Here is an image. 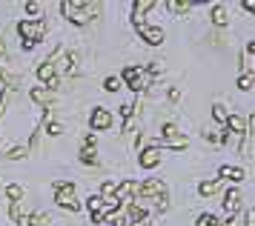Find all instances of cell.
Instances as JSON below:
<instances>
[{"instance_id": "cell-1", "label": "cell", "mask_w": 255, "mask_h": 226, "mask_svg": "<svg viewBox=\"0 0 255 226\" xmlns=\"http://www.w3.org/2000/svg\"><path fill=\"white\" fill-rule=\"evenodd\" d=\"M60 11H63V17L72 26H89L101 14V6L92 3V0H63L60 3Z\"/></svg>"}, {"instance_id": "cell-2", "label": "cell", "mask_w": 255, "mask_h": 226, "mask_svg": "<svg viewBox=\"0 0 255 226\" xmlns=\"http://www.w3.org/2000/svg\"><path fill=\"white\" fill-rule=\"evenodd\" d=\"M55 204L66 212H81L83 201H78V186L72 181H58L55 183Z\"/></svg>"}, {"instance_id": "cell-3", "label": "cell", "mask_w": 255, "mask_h": 226, "mask_svg": "<svg viewBox=\"0 0 255 226\" xmlns=\"http://www.w3.org/2000/svg\"><path fill=\"white\" fill-rule=\"evenodd\" d=\"M46 29H49V23L46 17H40V20H20L17 23V34H20V40H26V43H40L43 37H46Z\"/></svg>"}, {"instance_id": "cell-4", "label": "cell", "mask_w": 255, "mask_h": 226, "mask_svg": "<svg viewBox=\"0 0 255 226\" xmlns=\"http://www.w3.org/2000/svg\"><path fill=\"white\" fill-rule=\"evenodd\" d=\"M121 78H124V83H127L135 95H140V92H146L149 86H155V80L146 75V69H143V66H127Z\"/></svg>"}, {"instance_id": "cell-5", "label": "cell", "mask_w": 255, "mask_h": 226, "mask_svg": "<svg viewBox=\"0 0 255 226\" xmlns=\"http://www.w3.org/2000/svg\"><path fill=\"white\" fill-rule=\"evenodd\" d=\"M135 32H138V37H143V43L146 46H161L163 40H166V34H163L161 26H152V23H135Z\"/></svg>"}, {"instance_id": "cell-6", "label": "cell", "mask_w": 255, "mask_h": 226, "mask_svg": "<svg viewBox=\"0 0 255 226\" xmlns=\"http://www.w3.org/2000/svg\"><path fill=\"white\" fill-rule=\"evenodd\" d=\"M89 129H92V135L95 132H109L112 129V112L104 106H95L92 114H89Z\"/></svg>"}, {"instance_id": "cell-7", "label": "cell", "mask_w": 255, "mask_h": 226, "mask_svg": "<svg viewBox=\"0 0 255 226\" xmlns=\"http://www.w3.org/2000/svg\"><path fill=\"white\" fill-rule=\"evenodd\" d=\"M138 189H140V181H132V178H124L118 183L115 189V198L121 201V206H129L135 198H138Z\"/></svg>"}, {"instance_id": "cell-8", "label": "cell", "mask_w": 255, "mask_h": 226, "mask_svg": "<svg viewBox=\"0 0 255 226\" xmlns=\"http://www.w3.org/2000/svg\"><path fill=\"white\" fill-rule=\"evenodd\" d=\"M161 160H163V149L161 146H146V149H140L138 166L140 169H155V166H161Z\"/></svg>"}, {"instance_id": "cell-9", "label": "cell", "mask_w": 255, "mask_h": 226, "mask_svg": "<svg viewBox=\"0 0 255 226\" xmlns=\"http://www.w3.org/2000/svg\"><path fill=\"white\" fill-rule=\"evenodd\" d=\"M29 101L37 103L43 112H52V106H55V95H52L49 89H43V86H32V89H29Z\"/></svg>"}, {"instance_id": "cell-10", "label": "cell", "mask_w": 255, "mask_h": 226, "mask_svg": "<svg viewBox=\"0 0 255 226\" xmlns=\"http://www.w3.org/2000/svg\"><path fill=\"white\" fill-rule=\"evenodd\" d=\"M244 206V195L238 186H232V189H227V195H224V209H227V215H238Z\"/></svg>"}, {"instance_id": "cell-11", "label": "cell", "mask_w": 255, "mask_h": 226, "mask_svg": "<svg viewBox=\"0 0 255 226\" xmlns=\"http://www.w3.org/2000/svg\"><path fill=\"white\" fill-rule=\"evenodd\" d=\"M218 181H230V183H238L247 181V172H244V166H230V163H224L218 169Z\"/></svg>"}, {"instance_id": "cell-12", "label": "cell", "mask_w": 255, "mask_h": 226, "mask_svg": "<svg viewBox=\"0 0 255 226\" xmlns=\"http://www.w3.org/2000/svg\"><path fill=\"white\" fill-rule=\"evenodd\" d=\"M0 83L6 86V92H17L20 89V75L9 69V63H0Z\"/></svg>"}, {"instance_id": "cell-13", "label": "cell", "mask_w": 255, "mask_h": 226, "mask_svg": "<svg viewBox=\"0 0 255 226\" xmlns=\"http://www.w3.org/2000/svg\"><path fill=\"white\" fill-rule=\"evenodd\" d=\"M209 17H212V26H215V29H224V26L230 23V9H227V3L209 6Z\"/></svg>"}, {"instance_id": "cell-14", "label": "cell", "mask_w": 255, "mask_h": 226, "mask_svg": "<svg viewBox=\"0 0 255 226\" xmlns=\"http://www.w3.org/2000/svg\"><path fill=\"white\" fill-rule=\"evenodd\" d=\"M158 6H161L158 0H135L132 3V23H143V14L152 9H158Z\"/></svg>"}, {"instance_id": "cell-15", "label": "cell", "mask_w": 255, "mask_h": 226, "mask_svg": "<svg viewBox=\"0 0 255 226\" xmlns=\"http://www.w3.org/2000/svg\"><path fill=\"white\" fill-rule=\"evenodd\" d=\"M161 6L169 11L172 17H184V14H189V11H192V6H195V3H189V0H166V3H161Z\"/></svg>"}, {"instance_id": "cell-16", "label": "cell", "mask_w": 255, "mask_h": 226, "mask_svg": "<svg viewBox=\"0 0 255 226\" xmlns=\"http://www.w3.org/2000/svg\"><path fill=\"white\" fill-rule=\"evenodd\" d=\"M37 80H40L43 86H49L52 80H58V69H55V63H49V60H43V63L37 66Z\"/></svg>"}, {"instance_id": "cell-17", "label": "cell", "mask_w": 255, "mask_h": 226, "mask_svg": "<svg viewBox=\"0 0 255 226\" xmlns=\"http://www.w3.org/2000/svg\"><path fill=\"white\" fill-rule=\"evenodd\" d=\"M52 221H49V215H40V212H26L20 221H17V226H49Z\"/></svg>"}, {"instance_id": "cell-18", "label": "cell", "mask_w": 255, "mask_h": 226, "mask_svg": "<svg viewBox=\"0 0 255 226\" xmlns=\"http://www.w3.org/2000/svg\"><path fill=\"white\" fill-rule=\"evenodd\" d=\"M78 160L86 163V166H101V158H98V149H95V146H81Z\"/></svg>"}, {"instance_id": "cell-19", "label": "cell", "mask_w": 255, "mask_h": 226, "mask_svg": "<svg viewBox=\"0 0 255 226\" xmlns=\"http://www.w3.org/2000/svg\"><path fill=\"white\" fill-rule=\"evenodd\" d=\"M218 189H221V181H218V178H207V181L198 183V195H201V198H212Z\"/></svg>"}, {"instance_id": "cell-20", "label": "cell", "mask_w": 255, "mask_h": 226, "mask_svg": "<svg viewBox=\"0 0 255 226\" xmlns=\"http://www.w3.org/2000/svg\"><path fill=\"white\" fill-rule=\"evenodd\" d=\"M163 149H172V152H186L189 149V137L186 135H178V137H169V140H161Z\"/></svg>"}, {"instance_id": "cell-21", "label": "cell", "mask_w": 255, "mask_h": 226, "mask_svg": "<svg viewBox=\"0 0 255 226\" xmlns=\"http://www.w3.org/2000/svg\"><path fill=\"white\" fill-rule=\"evenodd\" d=\"M241 92H250V89H255V72L253 69H247V72H241L238 75V83H235Z\"/></svg>"}, {"instance_id": "cell-22", "label": "cell", "mask_w": 255, "mask_h": 226, "mask_svg": "<svg viewBox=\"0 0 255 226\" xmlns=\"http://www.w3.org/2000/svg\"><path fill=\"white\" fill-rule=\"evenodd\" d=\"M6 198H9V204H20L26 198V189L20 183H9V186H6Z\"/></svg>"}, {"instance_id": "cell-23", "label": "cell", "mask_w": 255, "mask_h": 226, "mask_svg": "<svg viewBox=\"0 0 255 226\" xmlns=\"http://www.w3.org/2000/svg\"><path fill=\"white\" fill-rule=\"evenodd\" d=\"M212 117L218 120V126L224 129L227 126V120H230V109L224 106V103H212Z\"/></svg>"}, {"instance_id": "cell-24", "label": "cell", "mask_w": 255, "mask_h": 226, "mask_svg": "<svg viewBox=\"0 0 255 226\" xmlns=\"http://www.w3.org/2000/svg\"><path fill=\"white\" fill-rule=\"evenodd\" d=\"M23 158H29V146H26V143L6 149V160H23Z\"/></svg>"}, {"instance_id": "cell-25", "label": "cell", "mask_w": 255, "mask_h": 226, "mask_svg": "<svg viewBox=\"0 0 255 226\" xmlns=\"http://www.w3.org/2000/svg\"><path fill=\"white\" fill-rule=\"evenodd\" d=\"M181 135V129L172 123V120H166V123L161 126V140H169V137H178Z\"/></svg>"}, {"instance_id": "cell-26", "label": "cell", "mask_w": 255, "mask_h": 226, "mask_svg": "<svg viewBox=\"0 0 255 226\" xmlns=\"http://www.w3.org/2000/svg\"><path fill=\"white\" fill-rule=\"evenodd\" d=\"M23 9H26V14H32L29 20H40V11H43V3H23Z\"/></svg>"}, {"instance_id": "cell-27", "label": "cell", "mask_w": 255, "mask_h": 226, "mask_svg": "<svg viewBox=\"0 0 255 226\" xmlns=\"http://www.w3.org/2000/svg\"><path fill=\"white\" fill-rule=\"evenodd\" d=\"M195 226H221V221L212 215V212H204V215H198Z\"/></svg>"}, {"instance_id": "cell-28", "label": "cell", "mask_w": 255, "mask_h": 226, "mask_svg": "<svg viewBox=\"0 0 255 226\" xmlns=\"http://www.w3.org/2000/svg\"><path fill=\"white\" fill-rule=\"evenodd\" d=\"M20 218H23V201H20V204H9V221L17 224Z\"/></svg>"}, {"instance_id": "cell-29", "label": "cell", "mask_w": 255, "mask_h": 226, "mask_svg": "<svg viewBox=\"0 0 255 226\" xmlns=\"http://www.w3.org/2000/svg\"><path fill=\"white\" fill-rule=\"evenodd\" d=\"M221 132H224V129H218V132L204 129V140H207V143H212V146H218V143H221Z\"/></svg>"}, {"instance_id": "cell-30", "label": "cell", "mask_w": 255, "mask_h": 226, "mask_svg": "<svg viewBox=\"0 0 255 226\" xmlns=\"http://www.w3.org/2000/svg\"><path fill=\"white\" fill-rule=\"evenodd\" d=\"M104 89L112 92V95H115V92H121V78H115V75H112V78H106L104 80Z\"/></svg>"}, {"instance_id": "cell-31", "label": "cell", "mask_w": 255, "mask_h": 226, "mask_svg": "<svg viewBox=\"0 0 255 226\" xmlns=\"http://www.w3.org/2000/svg\"><path fill=\"white\" fill-rule=\"evenodd\" d=\"M115 189H118V181H104L101 183V198H106V195H115Z\"/></svg>"}, {"instance_id": "cell-32", "label": "cell", "mask_w": 255, "mask_h": 226, "mask_svg": "<svg viewBox=\"0 0 255 226\" xmlns=\"http://www.w3.org/2000/svg\"><path fill=\"white\" fill-rule=\"evenodd\" d=\"M9 101H12V92H0V117H3V114H6V109H9Z\"/></svg>"}, {"instance_id": "cell-33", "label": "cell", "mask_w": 255, "mask_h": 226, "mask_svg": "<svg viewBox=\"0 0 255 226\" xmlns=\"http://www.w3.org/2000/svg\"><path fill=\"white\" fill-rule=\"evenodd\" d=\"M166 101L175 106V103L181 101V89H178V86H169V89H166Z\"/></svg>"}, {"instance_id": "cell-34", "label": "cell", "mask_w": 255, "mask_h": 226, "mask_svg": "<svg viewBox=\"0 0 255 226\" xmlns=\"http://www.w3.org/2000/svg\"><path fill=\"white\" fill-rule=\"evenodd\" d=\"M221 226H244V215L241 212H238V215H227V221H224Z\"/></svg>"}, {"instance_id": "cell-35", "label": "cell", "mask_w": 255, "mask_h": 226, "mask_svg": "<svg viewBox=\"0 0 255 226\" xmlns=\"http://www.w3.org/2000/svg\"><path fill=\"white\" fill-rule=\"evenodd\" d=\"M244 226H255V206L244 212Z\"/></svg>"}, {"instance_id": "cell-36", "label": "cell", "mask_w": 255, "mask_h": 226, "mask_svg": "<svg viewBox=\"0 0 255 226\" xmlns=\"http://www.w3.org/2000/svg\"><path fill=\"white\" fill-rule=\"evenodd\" d=\"M95 143H98V135L86 132V137H83V146H95Z\"/></svg>"}, {"instance_id": "cell-37", "label": "cell", "mask_w": 255, "mask_h": 226, "mask_svg": "<svg viewBox=\"0 0 255 226\" xmlns=\"http://www.w3.org/2000/svg\"><path fill=\"white\" fill-rule=\"evenodd\" d=\"M244 55H247V57H255V40H250V43H247V52H244Z\"/></svg>"}, {"instance_id": "cell-38", "label": "cell", "mask_w": 255, "mask_h": 226, "mask_svg": "<svg viewBox=\"0 0 255 226\" xmlns=\"http://www.w3.org/2000/svg\"><path fill=\"white\" fill-rule=\"evenodd\" d=\"M241 6H244V9H247V11H253V14H255V0H244Z\"/></svg>"}, {"instance_id": "cell-39", "label": "cell", "mask_w": 255, "mask_h": 226, "mask_svg": "<svg viewBox=\"0 0 255 226\" xmlns=\"http://www.w3.org/2000/svg\"><path fill=\"white\" fill-rule=\"evenodd\" d=\"M3 57H6V37L0 34V60H3Z\"/></svg>"}, {"instance_id": "cell-40", "label": "cell", "mask_w": 255, "mask_h": 226, "mask_svg": "<svg viewBox=\"0 0 255 226\" xmlns=\"http://www.w3.org/2000/svg\"><path fill=\"white\" fill-rule=\"evenodd\" d=\"M0 158H3V149H0Z\"/></svg>"}, {"instance_id": "cell-41", "label": "cell", "mask_w": 255, "mask_h": 226, "mask_svg": "<svg viewBox=\"0 0 255 226\" xmlns=\"http://www.w3.org/2000/svg\"><path fill=\"white\" fill-rule=\"evenodd\" d=\"M0 189H3V183H0Z\"/></svg>"}, {"instance_id": "cell-42", "label": "cell", "mask_w": 255, "mask_h": 226, "mask_svg": "<svg viewBox=\"0 0 255 226\" xmlns=\"http://www.w3.org/2000/svg\"><path fill=\"white\" fill-rule=\"evenodd\" d=\"M253 155H255V152H253Z\"/></svg>"}]
</instances>
